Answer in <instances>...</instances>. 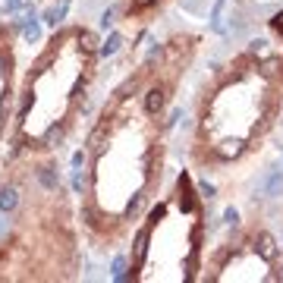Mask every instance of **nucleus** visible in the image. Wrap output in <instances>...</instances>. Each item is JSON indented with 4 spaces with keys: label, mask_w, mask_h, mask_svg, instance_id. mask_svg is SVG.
<instances>
[{
    "label": "nucleus",
    "mask_w": 283,
    "mask_h": 283,
    "mask_svg": "<svg viewBox=\"0 0 283 283\" xmlns=\"http://www.w3.org/2000/svg\"><path fill=\"white\" fill-rule=\"evenodd\" d=\"M139 4H151V0H139Z\"/></svg>",
    "instance_id": "obj_5"
},
{
    "label": "nucleus",
    "mask_w": 283,
    "mask_h": 283,
    "mask_svg": "<svg viewBox=\"0 0 283 283\" xmlns=\"http://www.w3.org/2000/svg\"><path fill=\"white\" fill-rule=\"evenodd\" d=\"M280 186H283V176L277 173V176H271V179H268V186H264V192H268V195H277V189H280Z\"/></svg>",
    "instance_id": "obj_4"
},
{
    "label": "nucleus",
    "mask_w": 283,
    "mask_h": 283,
    "mask_svg": "<svg viewBox=\"0 0 283 283\" xmlns=\"http://www.w3.org/2000/svg\"><path fill=\"white\" fill-rule=\"evenodd\" d=\"M261 255H264V258H274V255H277L274 239H271V236H261Z\"/></svg>",
    "instance_id": "obj_3"
},
{
    "label": "nucleus",
    "mask_w": 283,
    "mask_h": 283,
    "mask_svg": "<svg viewBox=\"0 0 283 283\" xmlns=\"http://www.w3.org/2000/svg\"><path fill=\"white\" fill-rule=\"evenodd\" d=\"M161 107H164V91H161V88H151V91H148V110L155 113V110H161Z\"/></svg>",
    "instance_id": "obj_1"
},
{
    "label": "nucleus",
    "mask_w": 283,
    "mask_h": 283,
    "mask_svg": "<svg viewBox=\"0 0 283 283\" xmlns=\"http://www.w3.org/2000/svg\"><path fill=\"white\" fill-rule=\"evenodd\" d=\"M0 208H4V211H13L16 208V192L13 189H4V192H0Z\"/></svg>",
    "instance_id": "obj_2"
}]
</instances>
